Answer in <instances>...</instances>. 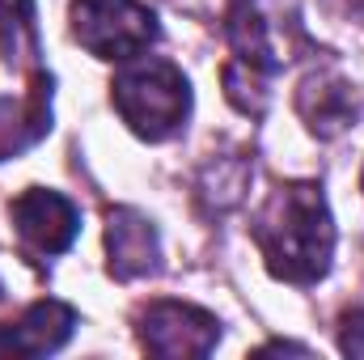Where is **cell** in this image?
I'll use <instances>...</instances> for the list:
<instances>
[{
  "label": "cell",
  "instance_id": "3957f363",
  "mask_svg": "<svg viewBox=\"0 0 364 360\" xmlns=\"http://www.w3.org/2000/svg\"><path fill=\"white\" fill-rule=\"evenodd\" d=\"M73 34L97 60H136L157 43V17L140 0H73Z\"/></svg>",
  "mask_w": 364,
  "mask_h": 360
},
{
  "label": "cell",
  "instance_id": "7a4b0ae2",
  "mask_svg": "<svg viewBox=\"0 0 364 360\" xmlns=\"http://www.w3.org/2000/svg\"><path fill=\"white\" fill-rule=\"evenodd\" d=\"M114 110L140 140H170L191 115V85L178 64L136 55L110 85Z\"/></svg>",
  "mask_w": 364,
  "mask_h": 360
},
{
  "label": "cell",
  "instance_id": "6da1fadb",
  "mask_svg": "<svg viewBox=\"0 0 364 360\" xmlns=\"http://www.w3.org/2000/svg\"><path fill=\"white\" fill-rule=\"evenodd\" d=\"M255 242L267 271L288 284L322 280L335 255V221L318 182H284L255 216Z\"/></svg>",
  "mask_w": 364,
  "mask_h": 360
},
{
  "label": "cell",
  "instance_id": "ba28073f",
  "mask_svg": "<svg viewBox=\"0 0 364 360\" xmlns=\"http://www.w3.org/2000/svg\"><path fill=\"white\" fill-rule=\"evenodd\" d=\"M296 110H301V119L309 123V132L318 140L343 136L360 115L352 85L343 77H335V73H309L301 81V90H296Z\"/></svg>",
  "mask_w": 364,
  "mask_h": 360
},
{
  "label": "cell",
  "instance_id": "7c38bea8",
  "mask_svg": "<svg viewBox=\"0 0 364 360\" xmlns=\"http://www.w3.org/2000/svg\"><path fill=\"white\" fill-rule=\"evenodd\" d=\"M339 348L348 356H364V309H352L339 327Z\"/></svg>",
  "mask_w": 364,
  "mask_h": 360
},
{
  "label": "cell",
  "instance_id": "5b68a950",
  "mask_svg": "<svg viewBox=\"0 0 364 360\" xmlns=\"http://www.w3.org/2000/svg\"><path fill=\"white\" fill-rule=\"evenodd\" d=\"M13 229L26 242V250L34 255H64L77 233H81V212L68 195L47 191V186H30L13 199Z\"/></svg>",
  "mask_w": 364,
  "mask_h": 360
},
{
  "label": "cell",
  "instance_id": "8992f818",
  "mask_svg": "<svg viewBox=\"0 0 364 360\" xmlns=\"http://www.w3.org/2000/svg\"><path fill=\"white\" fill-rule=\"evenodd\" d=\"M106 255L110 271L119 280H140L149 271L161 268V242L149 216H140L136 208H114L106 216Z\"/></svg>",
  "mask_w": 364,
  "mask_h": 360
},
{
  "label": "cell",
  "instance_id": "277c9868",
  "mask_svg": "<svg viewBox=\"0 0 364 360\" xmlns=\"http://www.w3.org/2000/svg\"><path fill=\"white\" fill-rule=\"evenodd\" d=\"M136 335L153 356H208L220 339V322L186 301H153L140 309Z\"/></svg>",
  "mask_w": 364,
  "mask_h": 360
},
{
  "label": "cell",
  "instance_id": "30bf717a",
  "mask_svg": "<svg viewBox=\"0 0 364 360\" xmlns=\"http://www.w3.org/2000/svg\"><path fill=\"white\" fill-rule=\"evenodd\" d=\"M0 55L4 60H30L38 55L34 34V0H0Z\"/></svg>",
  "mask_w": 364,
  "mask_h": 360
},
{
  "label": "cell",
  "instance_id": "8fae6325",
  "mask_svg": "<svg viewBox=\"0 0 364 360\" xmlns=\"http://www.w3.org/2000/svg\"><path fill=\"white\" fill-rule=\"evenodd\" d=\"M242 191H246V162H242V157H216V162L203 170V179H199V195L212 199L216 212L229 208V203H237Z\"/></svg>",
  "mask_w": 364,
  "mask_h": 360
},
{
  "label": "cell",
  "instance_id": "9c48e42d",
  "mask_svg": "<svg viewBox=\"0 0 364 360\" xmlns=\"http://www.w3.org/2000/svg\"><path fill=\"white\" fill-rule=\"evenodd\" d=\"M51 127V77H38L21 97H0V162L17 157Z\"/></svg>",
  "mask_w": 364,
  "mask_h": 360
},
{
  "label": "cell",
  "instance_id": "52a82bcc",
  "mask_svg": "<svg viewBox=\"0 0 364 360\" xmlns=\"http://www.w3.org/2000/svg\"><path fill=\"white\" fill-rule=\"evenodd\" d=\"M77 331V309L64 301H38L30 305L17 322L0 327V356H47L68 344Z\"/></svg>",
  "mask_w": 364,
  "mask_h": 360
},
{
  "label": "cell",
  "instance_id": "4fadbf2b",
  "mask_svg": "<svg viewBox=\"0 0 364 360\" xmlns=\"http://www.w3.org/2000/svg\"><path fill=\"white\" fill-rule=\"evenodd\" d=\"M0 292H4V288H0Z\"/></svg>",
  "mask_w": 364,
  "mask_h": 360
}]
</instances>
